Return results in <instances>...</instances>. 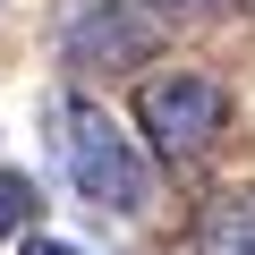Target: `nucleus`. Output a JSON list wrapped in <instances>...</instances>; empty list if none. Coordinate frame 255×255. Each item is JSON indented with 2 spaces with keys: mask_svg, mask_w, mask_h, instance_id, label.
<instances>
[{
  "mask_svg": "<svg viewBox=\"0 0 255 255\" xmlns=\"http://www.w3.org/2000/svg\"><path fill=\"white\" fill-rule=\"evenodd\" d=\"M34 213H43L34 179H26V170H0V238H9V230L26 238V230H34Z\"/></svg>",
  "mask_w": 255,
  "mask_h": 255,
  "instance_id": "nucleus-5",
  "label": "nucleus"
},
{
  "mask_svg": "<svg viewBox=\"0 0 255 255\" xmlns=\"http://www.w3.org/2000/svg\"><path fill=\"white\" fill-rule=\"evenodd\" d=\"M136 119H145L153 153L179 170V162L213 153V136L230 128V94H221L213 77H196V68H170V77H145V94H136Z\"/></svg>",
  "mask_w": 255,
  "mask_h": 255,
  "instance_id": "nucleus-2",
  "label": "nucleus"
},
{
  "mask_svg": "<svg viewBox=\"0 0 255 255\" xmlns=\"http://www.w3.org/2000/svg\"><path fill=\"white\" fill-rule=\"evenodd\" d=\"M162 9H170V0H162ZM179 9H221V0H179Z\"/></svg>",
  "mask_w": 255,
  "mask_h": 255,
  "instance_id": "nucleus-7",
  "label": "nucleus"
},
{
  "mask_svg": "<svg viewBox=\"0 0 255 255\" xmlns=\"http://www.w3.org/2000/svg\"><path fill=\"white\" fill-rule=\"evenodd\" d=\"M196 255H255V187H221L196 213Z\"/></svg>",
  "mask_w": 255,
  "mask_h": 255,
  "instance_id": "nucleus-4",
  "label": "nucleus"
},
{
  "mask_svg": "<svg viewBox=\"0 0 255 255\" xmlns=\"http://www.w3.org/2000/svg\"><path fill=\"white\" fill-rule=\"evenodd\" d=\"M26 255H77V247H60V238H34V230H26Z\"/></svg>",
  "mask_w": 255,
  "mask_h": 255,
  "instance_id": "nucleus-6",
  "label": "nucleus"
},
{
  "mask_svg": "<svg viewBox=\"0 0 255 255\" xmlns=\"http://www.w3.org/2000/svg\"><path fill=\"white\" fill-rule=\"evenodd\" d=\"M162 51V17H145L136 0H94L68 26V60L77 68H145Z\"/></svg>",
  "mask_w": 255,
  "mask_h": 255,
  "instance_id": "nucleus-3",
  "label": "nucleus"
},
{
  "mask_svg": "<svg viewBox=\"0 0 255 255\" xmlns=\"http://www.w3.org/2000/svg\"><path fill=\"white\" fill-rule=\"evenodd\" d=\"M51 153H60V170H68V187H77L85 204H102V213H145L153 179H145L136 145L119 136V119H111L102 102H77V94L51 102Z\"/></svg>",
  "mask_w": 255,
  "mask_h": 255,
  "instance_id": "nucleus-1",
  "label": "nucleus"
}]
</instances>
